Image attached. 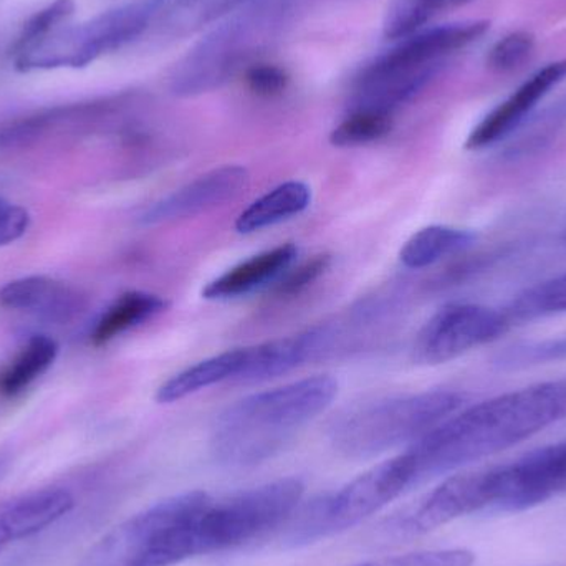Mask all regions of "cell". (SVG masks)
I'll list each match as a JSON object with an SVG mask.
<instances>
[{
	"instance_id": "ffe728a7",
	"label": "cell",
	"mask_w": 566,
	"mask_h": 566,
	"mask_svg": "<svg viewBox=\"0 0 566 566\" xmlns=\"http://www.w3.org/2000/svg\"><path fill=\"white\" fill-rule=\"evenodd\" d=\"M168 308V300L149 292H126L119 295L96 319L90 339L102 346L123 333L143 325Z\"/></svg>"
},
{
	"instance_id": "f1b7e54d",
	"label": "cell",
	"mask_w": 566,
	"mask_h": 566,
	"mask_svg": "<svg viewBox=\"0 0 566 566\" xmlns=\"http://www.w3.org/2000/svg\"><path fill=\"white\" fill-rule=\"evenodd\" d=\"M474 552L468 548H441V551L415 552L378 558L355 566H474Z\"/></svg>"
},
{
	"instance_id": "603a6c76",
	"label": "cell",
	"mask_w": 566,
	"mask_h": 566,
	"mask_svg": "<svg viewBox=\"0 0 566 566\" xmlns=\"http://www.w3.org/2000/svg\"><path fill=\"white\" fill-rule=\"evenodd\" d=\"M59 355V343L46 335H33L0 373V392L15 396L49 371Z\"/></svg>"
},
{
	"instance_id": "44dd1931",
	"label": "cell",
	"mask_w": 566,
	"mask_h": 566,
	"mask_svg": "<svg viewBox=\"0 0 566 566\" xmlns=\"http://www.w3.org/2000/svg\"><path fill=\"white\" fill-rule=\"evenodd\" d=\"M475 234L452 226H428L412 234L399 252L402 265L412 271L432 268L474 245Z\"/></svg>"
},
{
	"instance_id": "6da1fadb",
	"label": "cell",
	"mask_w": 566,
	"mask_h": 566,
	"mask_svg": "<svg viewBox=\"0 0 566 566\" xmlns=\"http://www.w3.org/2000/svg\"><path fill=\"white\" fill-rule=\"evenodd\" d=\"M566 419V378L534 382L461 408L402 452L412 488L501 454Z\"/></svg>"
},
{
	"instance_id": "5b68a950",
	"label": "cell",
	"mask_w": 566,
	"mask_h": 566,
	"mask_svg": "<svg viewBox=\"0 0 566 566\" xmlns=\"http://www.w3.org/2000/svg\"><path fill=\"white\" fill-rule=\"evenodd\" d=\"M462 406L464 395L449 389L376 399L339 416L329 439L339 454L365 461L411 444Z\"/></svg>"
},
{
	"instance_id": "4316f807",
	"label": "cell",
	"mask_w": 566,
	"mask_h": 566,
	"mask_svg": "<svg viewBox=\"0 0 566 566\" xmlns=\"http://www.w3.org/2000/svg\"><path fill=\"white\" fill-rule=\"evenodd\" d=\"M75 0H53L49 6L33 13V15L23 23L19 35L13 40L12 46H10L9 50L10 60L29 52L36 43L45 40L50 33L55 32L56 29L69 23L70 20H72L73 13H75Z\"/></svg>"
},
{
	"instance_id": "7402d4cb",
	"label": "cell",
	"mask_w": 566,
	"mask_h": 566,
	"mask_svg": "<svg viewBox=\"0 0 566 566\" xmlns=\"http://www.w3.org/2000/svg\"><path fill=\"white\" fill-rule=\"evenodd\" d=\"M252 0H168L155 23L172 36L189 35Z\"/></svg>"
},
{
	"instance_id": "83f0119b",
	"label": "cell",
	"mask_w": 566,
	"mask_h": 566,
	"mask_svg": "<svg viewBox=\"0 0 566 566\" xmlns=\"http://www.w3.org/2000/svg\"><path fill=\"white\" fill-rule=\"evenodd\" d=\"M560 361H566V335L541 342L518 343L499 355L495 363L505 369H524Z\"/></svg>"
},
{
	"instance_id": "9a60e30c",
	"label": "cell",
	"mask_w": 566,
	"mask_h": 566,
	"mask_svg": "<svg viewBox=\"0 0 566 566\" xmlns=\"http://www.w3.org/2000/svg\"><path fill=\"white\" fill-rule=\"evenodd\" d=\"M75 505L65 489H36L0 502V554L9 545L52 527Z\"/></svg>"
},
{
	"instance_id": "1f68e13d",
	"label": "cell",
	"mask_w": 566,
	"mask_h": 566,
	"mask_svg": "<svg viewBox=\"0 0 566 566\" xmlns=\"http://www.w3.org/2000/svg\"><path fill=\"white\" fill-rule=\"evenodd\" d=\"M245 82L255 95L272 98L282 95L289 85V76L281 66L272 63H255L245 70Z\"/></svg>"
},
{
	"instance_id": "3957f363",
	"label": "cell",
	"mask_w": 566,
	"mask_h": 566,
	"mask_svg": "<svg viewBox=\"0 0 566 566\" xmlns=\"http://www.w3.org/2000/svg\"><path fill=\"white\" fill-rule=\"evenodd\" d=\"M305 485L279 479L224 501L209 499L201 509L171 528L143 566H175L254 541L289 521L302 502Z\"/></svg>"
},
{
	"instance_id": "9c48e42d",
	"label": "cell",
	"mask_w": 566,
	"mask_h": 566,
	"mask_svg": "<svg viewBox=\"0 0 566 566\" xmlns=\"http://www.w3.org/2000/svg\"><path fill=\"white\" fill-rule=\"evenodd\" d=\"M512 326L504 308L479 303H449L419 329L412 358L419 365H442L497 342Z\"/></svg>"
},
{
	"instance_id": "4fadbf2b",
	"label": "cell",
	"mask_w": 566,
	"mask_h": 566,
	"mask_svg": "<svg viewBox=\"0 0 566 566\" xmlns=\"http://www.w3.org/2000/svg\"><path fill=\"white\" fill-rule=\"evenodd\" d=\"M566 78V60L548 63L484 116L468 136L465 148L478 151L497 145L527 123L538 103Z\"/></svg>"
},
{
	"instance_id": "2e32d148",
	"label": "cell",
	"mask_w": 566,
	"mask_h": 566,
	"mask_svg": "<svg viewBox=\"0 0 566 566\" xmlns=\"http://www.w3.org/2000/svg\"><path fill=\"white\" fill-rule=\"evenodd\" d=\"M0 305L32 313L50 323H65L82 308V298L65 283L45 275L17 279L0 289Z\"/></svg>"
},
{
	"instance_id": "7a4b0ae2",
	"label": "cell",
	"mask_w": 566,
	"mask_h": 566,
	"mask_svg": "<svg viewBox=\"0 0 566 566\" xmlns=\"http://www.w3.org/2000/svg\"><path fill=\"white\" fill-rule=\"evenodd\" d=\"M338 395L328 375L310 376L232 402L216 419L211 451L219 464L252 468L274 458Z\"/></svg>"
},
{
	"instance_id": "277c9868",
	"label": "cell",
	"mask_w": 566,
	"mask_h": 566,
	"mask_svg": "<svg viewBox=\"0 0 566 566\" xmlns=\"http://www.w3.org/2000/svg\"><path fill=\"white\" fill-rule=\"evenodd\" d=\"M488 20L448 23L421 30L369 63L355 82L353 108L392 113L415 98L438 75L446 60L478 42Z\"/></svg>"
},
{
	"instance_id": "836d02e7",
	"label": "cell",
	"mask_w": 566,
	"mask_h": 566,
	"mask_svg": "<svg viewBox=\"0 0 566 566\" xmlns=\"http://www.w3.org/2000/svg\"><path fill=\"white\" fill-rule=\"evenodd\" d=\"M564 238L566 239V226H565V229H564Z\"/></svg>"
},
{
	"instance_id": "8992f818",
	"label": "cell",
	"mask_w": 566,
	"mask_h": 566,
	"mask_svg": "<svg viewBox=\"0 0 566 566\" xmlns=\"http://www.w3.org/2000/svg\"><path fill=\"white\" fill-rule=\"evenodd\" d=\"M409 489H412L411 468L405 455H396L336 491L316 495L303 505L300 502L290 515L283 544L300 548L343 534L401 497Z\"/></svg>"
},
{
	"instance_id": "d4e9b609",
	"label": "cell",
	"mask_w": 566,
	"mask_h": 566,
	"mask_svg": "<svg viewBox=\"0 0 566 566\" xmlns=\"http://www.w3.org/2000/svg\"><path fill=\"white\" fill-rule=\"evenodd\" d=\"M504 310L512 325L564 315L566 313V272L528 286Z\"/></svg>"
},
{
	"instance_id": "cb8c5ba5",
	"label": "cell",
	"mask_w": 566,
	"mask_h": 566,
	"mask_svg": "<svg viewBox=\"0 0 566 566\" xmlns=\"http://www.w3.org/2000/svg\"><path fill=\"white\" fill-rule=\"evenodd\" d=\"M472 0H389L382 20L386 39L402 40L426 29L431 20Z\"/></svg>"
},
{
	"instance_id": "7c38bea8",
	"label": "cell",
	"mask_w": 566,
	"mask_h": 566,
	"mask_svg": "<svg viewBox=\"0 0 566 566\" xmlns=\"http://www.w3.org/2000/svg\"><path fill=\"white\" fill-rule=\"evenodd\" d=\"M249 179L244 166L228 165L211 169L149 206L139 221L145 226H158L195 218L234 201L248 188Z\"/></svg>"
},
{
	"instance_id": "484cf974",
	"label": "cell",
	"mask_w": 566,
	"mask_h": 566,
	"mask_svg": "<svg viewBox=\"0 0 566 566\" xmlns=\"http://www.w3.org/2000/svg\"><path fill=\"white\" fill-rule=\"evenodd\" d=\"M392 113L376 109L353 108L349 115L333 129L329 142L338 148H356L371 145L389 135Z\"/></svg>"
},
{
	"instance_id": "ac0fdd59",
	"label": "cell",
	"mask_w": 566,
	"mask_h": 566,
	"mask_svg": "<svg viewBox=\"0 0 566 566\" xmlns=\"http://www.w3.org/2000/svg\"><path fill=\"white\" fill-rule=\"evenodd\" d=\"M244 359L245 348L229 349L202 359L169 378L156 392V399L161 405H171L219 382L235 381Z\"/></svg>"
},
{
	"instance_id": "f546056e",
	"label": "cell",
	"mask_w": 566,
	"mask_h": 566,
	"mask_svg": "<svg viewBox=\"0 0 566 566\" xmlns=\"http://www.w3.org/2000/svg\"><path fill=\"white\" fill-rule=\"evenodd\" d=\"M535 49V39L528 32H512L499 40L489 53V65L497 72H514L527 62Z\"/></svg>"
},
{
	"instance_id": "e0dca14e",
	"label": "cell",
	"mask_w": 566,
	"mask_h": 566,
	"mask_svg": "<svg viewBox=\"0 0 566 566\" xmlns=\"http://www.w3.org/2000/svg\"><path fill=\"white\" fill-rule=\"evenodd\" d=\"M298 258L295 244H282L229 269L221 277L209 282L202 290L208 300H231L258 292L271 283H277L293 268Z\"/></svg>"
},
{
	"instance_id": "5bb4252c",
	"label": "cell",
	"mask_w": 566,
	"mask_h": 566,
	"mask_svg": "<svg viewBox=\"0 0 566 566\" xmlns=\"http://www.w3.org/2000/svg\"><path fill=\"white\" fill-rule=\"evenodd\" d=\"M335 333L332 326H313L295 335L245 348L244 365L234 382L252 385L286 375L313 361L332 346Z\"/></svg>"
},
{
	"instance_id": "4dcf8cb0",
	"label": "cell",
	"mask_w": 566,
	"mask_h": 566,
	"mask_svg": "<svg viewBox=\"0 0 566 566\" xmlns=\"http://www.w3.org/2000/svg\"><path fill=\"white\" fill-rule=\"evenodd\" d=\"M329 255H316L312 261L298 265L296 269H290L285 275L277 282V292L281 296L298 295L300 292L318 281L326 271H328Z\"/></svg>"
},
{
	"instance_id": "30bf717a",
	"label": "cell",
	"mask_w": 566,
	"mask_h": 566,
	"mask_svg": "<svg viewBox=\"0 0 566 566\" xmlns=\"http://www.w3.org/2000/svg\"><path fill=\"white\" fill-rule=\"evenodd\" d=\"M202 491L158 502L105 535L80 566H143L166 534L209 501Z\"/></svg>"
},
{
	"instance_id": "d6986e66",
	"label": "cell",
	"mask_w": 566,
	"mask_h": 566,
	"mask_svg": "<svg viewBox=\"0 0 566 566\" xmlns=\"http://www.w3.org/2000/svg\"><path fill=\"white\" fill-rule=\"evenodd\" d=\"M310 202L312 189L305 182H283L245 208L235 221V229L241 234L264 231L302 214L308 209Z\"/></svg>"
},
{
	"instance_id": "ba28073f",
	"label": "cell",
	"mask_w": 566,
	"mask_h": 566,
	"mask_svg": "<svg viewBox=\"0 0 566 566\" xmlns=\"http://www.w3.org/2000/svg\"><path fill=\"white\" fill-rule=\"evenodd\" d=\"M489 512L531 511L566 494V439L485 468Z\"/></svg>"
},
{
	"instance_id": "52a82bcc",
	"label": "cell",
	"mask_w": 566,
	"mask_h": 566,
	"mask_svg": "<svg viewBox=\"0 0 566 566\" xmlns=\"http://www.w3.org/2000/svg\"><path fill=\"white\" fill-rule=\"evenodd\" d=\"M168 0H142L98 13L83 23H65L45 40L10 60L20 73L36 70L85 69L108 53L145 35Z\"/></svg>"
},
{
	"instance_id": "d6a6232c",
	"label": "cell",
	"mask_w": 566,
	"mask_h": 566,
	"mask_svg": "<svg viewBox=\"0 0 566 566\" xmlns=\"http://www.w3.org/2000/svg\"><path fill=\"white\" fill-rule=\"evenodd\" d=\"M29 226V211L0 196V248L19 241L25 234Z\"/></svg>"
},
{
	"instance_id": "8fae6325",
	"label": "cell",
	"mask_w": 566,
	"mask_h": 566,
	"mask_svg": "<svg viewBox=\"0 0 566 566\" xmlns=\"http://www.w3.org/2000/svg\"><path fill=\"white\" fill-rule=\"evenodd\" d=\"M258 40L254 20L222 27L189 53L172 76V90L178 95L191 96L218 88L249 59Z\"/></svg>"
}]
</instances>
